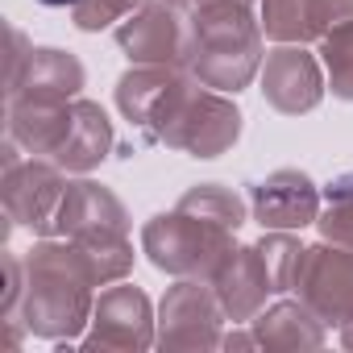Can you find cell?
Masks as SVG:
<instances>
[{
    "instance_id": "6da1fadb",
    "label": "cell",
    "mask_w": 353,
    "mask_h": 353,
    "mask_svg": "<svg viewBox=\"0 0 353 353\" xmlns=\"http://www.w3.org/2000/svg\"><path fill=\"white\" fill-rule=\"evenodd\" d=\"M26 295L21 320L30 336L71 345L92 324L96 307V279L88 274L79 250L67 237H38L26 254Z\"/></svg>"
},
{
    "instance_id": "7a4b0ae2",
    "label": "cell",
    "mask_w": 353,
    "mask_h": 353,
    "mask_svg": "<svg viewBox=\"0 0 353 353\" xmlns=\"http://www.w3.org/2000/svg\"><path fill=\"white\" fill-rule=\"evenodd\" d=\"M192 5V59L188 71L216 92H245L266 59L258 0H188Z\"/></svg>"
},
{
    "instance_id": "3957f363",
    "label": "cell",
    "mask_w": 353,
    "mask_h": 353,
    "mask_svg": "<svg viewBox=\"0 0 353 353\" xmlns=\"http://www.w3.org/2000/svg\"><path fill=\"white\" fill-rule=\"evenodd\" d=\"M237 245V233L204 212H192L174 204L170 212H158L141 225V254L154 270L170 279H212V270L225 262V254Z\"/></svg>"
},
{
    "instance_id": "277c9868",
    "label": "cell",
    "mask_w": 353,
    "mask_h": 353,
    "mask_svg": "<svg viewBox=\"0 0 353 353\" xmlns=\"http://www.w3.org/2000/svg\"><path fill=\"white\" fill-rule=\"evenodd\" d=\"M0 204L5 216L38 237H54L59 229V208L67 196V170L54 166L50 158H30L13 137L0 141Z\"/></svg>"
},
{
    "instance_id": "5b68a950",
    "label": "cell",
    "mask_w": 353,
    "mask_h": 353,
    "mask_svg": "<svg viewBox=\"0 0 353 353\" xmlns=\"http://www.w3.org/2000/svg\"><path fill=\"white\" fill-rule=\"evenodd\" d=\"M245 129V117L237 108V100L229 92H216L208 83H192V92L183 96V104L174 108L170 125L158 133V145L179 150L188 158H221L237 145Z\"/></svg>"
},
{
    "instance_id": "8992f818",
    "label": "cell",
    "mask_w": 353,
    "mask_h": 353,
    "mask_svg": "<svg viewBox=\"0 0 353 353\" xmlns=\"http://www.w3.org/2000/svg\"><path fill=\"white\" fill-rule=\"evenodd\" d=\"M117 50L133 67H188L192 59V5L188 0H145L117 26Z\"/></svg>"
},
{
    "instance_id": "52a82bcc",
    "label": "cell",
    "mask_w": 353,
    "mask_h": 353,
    "mask_svg": "<svg viewBox=\"0 0 353 353\" xmlns=\"http://www.w3.org/2000/svg\"><path fill=\"white\" fill-rule=\"evenodd\" d=\"M225 303L208 279H174L158 303V349L166 353H204L221 349L225 332Z\"/></svg>"
},
{
    "instance_id": "ba28073f",
    "label": "cell",
    "mask_w": 353,
    "mask_h": 353,
    "mask_svg": "<svg viewBox=\"0 0 353 353\" xmlns=\"http://www.w3.org/2000/svg\"><path fill=\"white\" fill-rule=\"evenodd\" d=\"M83 349H100V353H141L158 345V316L150 295L137 283H108L96 295L92 307V324L79 336Z\"/></svg>"
},
{
    "instance_id": "9c48e42d",
    "label": "cell",
    "mask_w": 353,
    "mask_h": 353,
    "mask_svg": "<svg viewBox=\"0 0 353 353\" xmlns=\"http://www.w3.org/2000/svg\"><path fill=\"white\" fill-rule=\"evenodd\" d=\"M196 75L188 67H170V63H158V67H133L117 79V108L121 117L145 133L150 141H158V133L170 125L174 108L183 104V96L192 92Z\"/></svg>"
},
{
    "instance_id": "30bf717a",
    "label": "cell",
    "mask_w": 353,
    "mask_h": 353,
    "mask_svg": "<svg viewBox=\"0 0 353 353\" xmlns=\"http://www.w3.org/2000/svg\"><path fill=\"white\" fill-rule=\"evenodd\" d=\"M258 83H262V100L283 117H303V112L320 108V100L328 92L320 54H312L307 46H295V42H274V50H266Z\"/></svg>"
},
{
    "instance_id": "8fae6325",
    "label": "cell",
    "mask_w": 353,
    "mask_h": 353,
    "mask_svg": "<svg viewBox=\"0 0 353 353\" xmlns=\"http://www.w3.org/2000/svg\"><path fill=\"white\" fill-rule=\"evenodd\" d=\"M295 295L324 320V324H349L353 320V250L320 237L303 250Z\"/></svg>"
},
{
    "instance_id": "7c38bea8",
    "label": "cell",
    "mask_w": 353,
    "mask_h": 353,
    "mask_svg": "<svg viewBox=\"0 0 353 353\" xmlns=\"http://www.w3.org/2000/svg\"><path fill=\"white\" fill-rule=\"evenodd\" d=\"M324 192L299 166H279L250 188V216L262 229H307L320 221Z\"/></svg>"
},
{
    "instance_id": "4fadbf2b",
    "label": "cell",
    "mask_w": 353,
    "mask_h": 353,
    "mask_svg": "<svg viewBox=\"0 0 353 353\" xmlns=\"http://www.w3.org/2000/svg\"><path fill=\"white\" fill-rule=\"evenodd\" d=\"M88 71L63 46H34L21 71L5 83V104H67L83 92Z\"/></svg>"
},
{
    "instance_id": "5bb4252c",
    "label": "cell",
    "mask_w": 353,
    "mask_h": 353,
    "mask_svg": "<svg viewBox=\"0 0 353 353\" xmlns=\"http://www.w3.org/2000/svg\"><path fill=\"white\" fill-rule=\"evenodd\" d=\"M258 17L270 42L312 46L353 21V0H258Z\"/></svg>"
},
{
    "instance_id": "9a60e30c",
    "label": "cell",
    "mask_w": 353,
    "mask_h": 353,
    "mask_svg": "<svg viewBox=\"0 0 353 353\" xmlns=\"http://www.w3.org/2000/svg\"><path fill=\"white\" fill-rule=\"evenodd\" d=\"M208 283L216 287V295H221V303H225V316H229L233 324H250V320L266 307V299L274 295L258 245H233V250L225 254V262L212 270Z\"/></svg>"
},
{
    "instance_id": "2e32d148",
    "label": "cell",
    "mask_w": 353,
    "mask_h": 353,
    "mask_svg": "<svg viewBox=\"0 0 353 353\" xmlns=\"http://www.w3.org/2000/svg\"><path fill=\"white\" fill-rule=\"evenodd\" d=\"M92 233H129V208L112 188L79 174L67 183L54 237H92Z\"/></svg>"
},
{
    "instance_id": "e0dca14e",
    "label": "cell",
    "mask_w": 353,
    "mask_h": 353,
    "mask_svg": "<svg viewBox=\"0 0 353 353\" xmlns=\"http://www.w3.org/2000/svg\"><path fill=\"white\" fill-rule=\"evenodd\" d=\"M117 145V133H112V121L108 112L96 104V100H83L75 96L71 100V117H67V129H63V141L54 150V166H63L67 174H92Z\"/></svg>"
},
{
    "instance_id": "ac0fdd59",
    "label": "cell",
    "mask_w": 353,
    "mask_h": 353,
    "mask_svg": "<svg viewBox=\"0 0 353 353\" xmlns=\"http://www.w3.org/2000/svg\"><path fill=\"white\" fill-rule=\"evenodd\" d=\"M254 341L258 349H274V353H303V349H320L328 336V324L303 303V299H274L270 307H262L254 320Z\"/></svg>"
},
{
    "instance_id": "d6986e66",
    "label": "cell",
    "mask_w": 353,
    "mask_h": 353,
    "mask_svg": "<svg viewBox=\"0 0 353 353\" xmlns=\"http://www.w3.org/2000/svg\"><path fill=\"white\" fill-rule=\"evenodd\" d=\"M67 241L79 250V258H83L88 274L96 279V287H108V283L129 279L133 258H137L129 233H92V237H67Z\"/></svg>"
},
{
    "instance_id": "ffe728a7",
    "label": "cell",
    "mask_w": 353,
    "mask_h": 353,
    "mask_svg": "<svg viewBox=\"0 0 353 353\" xmlns=\"http://www.w3.org/2000/svg\"><path fill=\"white\" fill-rule=\"evenodd\" d=\"M303 241L291 233V229H262V241H258V254L266 262V274H270V287L274 295H287L295 291V274H299V262H303Z\"/></svg>"
},
{
    "instance_id": "44dd1931",
    "label": "cell",
    "mask_w": 353,
    "mask_h": 353,
    "mask_svg": "<svg viewBox=\"0 0 353 353\" xmlns=\"http://www.w3.org/2000/svg\"><path fill=\"white\" fill-rule=\"evenodd\" d=\"M179 204L192 208V212H204V216H212V221H221V225H229L233 233L254 221V216H250V204L241 200V192H233V188H225V183H196V188H188V192L179 196Z\"/></svg>"
},
{
    "instance_id": "7402d4cb",
    "label": "cell",
    "mask_w": 353,
    "mask_h": 353,
    "mask_svg": "<svg viewBox=\"0 0 353 353\" xmlns=\"http://www.w3.org/2000/svg\"><path fill=\"white\" fill-rule=\"evenodd\" d=\"M320 63H324V75H328V92L336 100L353 104V21L336 26L320 42Z\"/></svg>"
},
{
    "instance_id": "603a6c76",
    "label": "cell",
    "mask_w": 353,
    "mask_h": 353,
    "mask_svg": "<svg viewBox=\"0 0 353 353\" xmlns=\"http://www.w3.org/2000/svg\"><path fill=\"white\" fill-rule=\"evenodd\" d=\"M141 5H145V0H79V5L71 9V26L79 34H100L108 26H121Z\"/></svg>"
},
{
    "instance_id": "cb8c5ba5",
    "label": "cell",
    "mask_w": 353,
    "mask_h": 353,
    "mask_svg": "<svg viewBox=\"0 0 353 353\" xmlns=\"http://www.w3.org/2000/svg\"><path fill=\"white\" fill-rule=\"evenodd\" d=\"M316 229H320V237H328V241L353 250V192L324 196V208H320Z\"/></svg>"
},
{
    "instance_id": "d4e9b609",
    "label": "cell",
    "mask_w": 353,
    "mask_h": 353,
    "mask_svg": "<svg viewBox=\"0 0 353 353\" xmlns=\"http://www.w3.org/2000/svg\"><path fill=\"white\" fill-rule=\"evenodd\" d=\"M5 34H9V67H5V83H9V79L21 71V63H26V54L34 50V42H30V38H26V34H21L13 21L5 26Z\"/></svg>"
},
{
    "instance_id": "484cf974",
    "label": "cell",
    "mask_w": 353,
    "mask_h": 353,
    "mask_svg": "<svg viewBox=\"0 0 353 353\" xmlns=\"http://www.w3.org/2000/svg\"><path fill=\"white\" fill-rule=\"evenodd\" d=\"M221 349H258V341H254V328L250 332H225V341H221Z\"/></svg>"
},
{
    "instance_id": "4316f807",
    "label": "cell",
    "mask_w": 353,
    "mask_h": 353,
    "mask_svg": "<svg viewBox=\"0 0 353 353\" xmlns=\"http://www.w3.org/2000/svg\"><path fill=\"white\" fill-rule=\"evenodd\" d=\"M336 192H353V170H345V174H336V179H328L324 196H336Z\"/></svg>"
},
{
    "instance_id": "83f0119b",
    "label": "cell",
    "mask_w": 353,
    "mask_h": 353,
    "mask_svg": "<svg viewBox=\"0 0 353 353\" xmlns=\"http://www.w3.org/2000/svg\"><path fill=\"white\" fill-rule=\"evenodd\" d=\"M38 5H46V9H75L79 0H38Z\"/></svg>"
},
{
    "instance_id": "f1b7e54d",
    "label": "cell",
    "mask_w": 353,
    "mask_h": 353,
    "mask_svg": "<svg viewBox=\"0 0 353 353\" xmlns=\"http://www.w3.org/2000/svg\"><path fill=\"white\" fill-rule=\"evenodd\" d=\"M341 345H345V349H353V320H349V324H341Z\"/></svg>"
}]
</instances>
